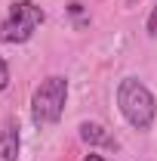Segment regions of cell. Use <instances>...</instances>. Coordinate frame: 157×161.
<instances>
[{
    "mask_svg": "<svg viewBox=\"0 0 157 161\" xmlns=\"http://www.w3.org/2000/svg\"><path fill=\"white\" fill-rule=\"evenodd\" d=\"M83 161H108V158H102V155H96V152H89V155H83Z\"/></svg>",
    "mask_w": 157,
    "mask_h": 161,
    "instance_id": "cell-9",
    "label": "cell"
},
{
    "mask_svg": "<svg viewBox=\"0 0 157 161\" xmlns=\"http://www.w3.org/2000/svg\"><path fill=\"white\" fill-rule=\"evenodd\" d=\"M46 22V13L34 0H13L6 19H0V43H28L40 25Z\"/></svg>",
    "mask_w": 157,
    "mask_h": 161,
    "instance_id": "cell-3",
    "label": "cell"
},
{
    "mask_svg": "<svg viewBox=\"0 0 157 161\" xmlns=\"http://www.w3.org/2000/svg\"><path fill=\"white\" fill-rule=\"evenodd\" d=\"M68 13L74 16V22H77V28H83V25H86V16H83V9H80V3H71V6H68Z\"/></svg>",
    "mask_w": 157,
    "mask_h": 161,
    "instance_id": "cell-7",
    "label": "cell"
},
{
    "mask_svg": "<svg viewBox=\"0 0 157 161\" xmlns=\"http://www.w3.org/2000/svg\"><path fill=\"white\" fill-rule=\"evenodd\" d=\"M117 108H120V115L126 118V124L136 127V130H151V124L157 118L154 93L139 78H123L117 84Z\"/></svg>",
    "mask_w": 157,
    "mask_h": 161,
    "instance_id": "cell-1",
    "label": "cell"
},
{
    "mask_svg": "<svg viewBox=\"0 0 157 161\" xmlns=\"http://www.w3.org/2000/svg\"><path fill=\"white\" fill-rule=\"evenodd\" d=\"M65 102H68V78L49 75L34 87L31 93V121L34 127H53L65 115Z\"/></svg>",
    "mask_w": 157,
    "mask_h": 161,
    "instance_id": "cell-2",
    "label": "cell"
},
{
    "mask_svg": "<svg viewBox=\"0 0 157 161\" xmlns=\"http://www.w3.org/2000/svg\"><path fill=\"white\" fill-rule=\"evenodd\" d=\"M22 149V133H19V121H6L0 127V161H19Z\"/></svg>",
    "mask_w": 157,
    "mask_h": 161,
    "instance_id": "cell-5",
    "label": "cell"
},
{
    "mask_svg": "<svg viewBox=\"0 0 157 161\" xmlns=\"http://www.w3.org/2000/svg\"><path fill=\"white\" fill-rule=\"evenodd\" d=\"M148 34H157V6L151 13V19H148Z\"/></svg>",
    "mask_w": 157,
    "mask_h": 161,
    "instance_id": "cell-8",
    "label": "cell"
},
{
    "mask_svg": "<svg viewBox=\"0 0 157 161\" xmlns=\"http://www.w3.org/2000/svg\"><path fill=\"white\" fill-rule=\"evenodd\" d=\"M9 87V65H6V59L0 56V93Z\"/></svg>",
    "mask_w": 157,
    "mask_h": 161,
    "instance_id": "cell-6",
    "label": "cell"
},
{
    "mask_svg": "<svg viewBox=\"0 0 157 161\" xmlns=\"http://www.w3.org/2000/svg\"><path fill=\"white\" fill-rule=\"evenodd\" d=\"M77 133H80V140L86 142L89 149H111V152H117V146H120L99 121H80Z\"/></svg>",
    "mask_w": 157,
    "mask_h": 161,
    "instance_id": "cell-4",
    "label": "cell"
}]
</instances>
